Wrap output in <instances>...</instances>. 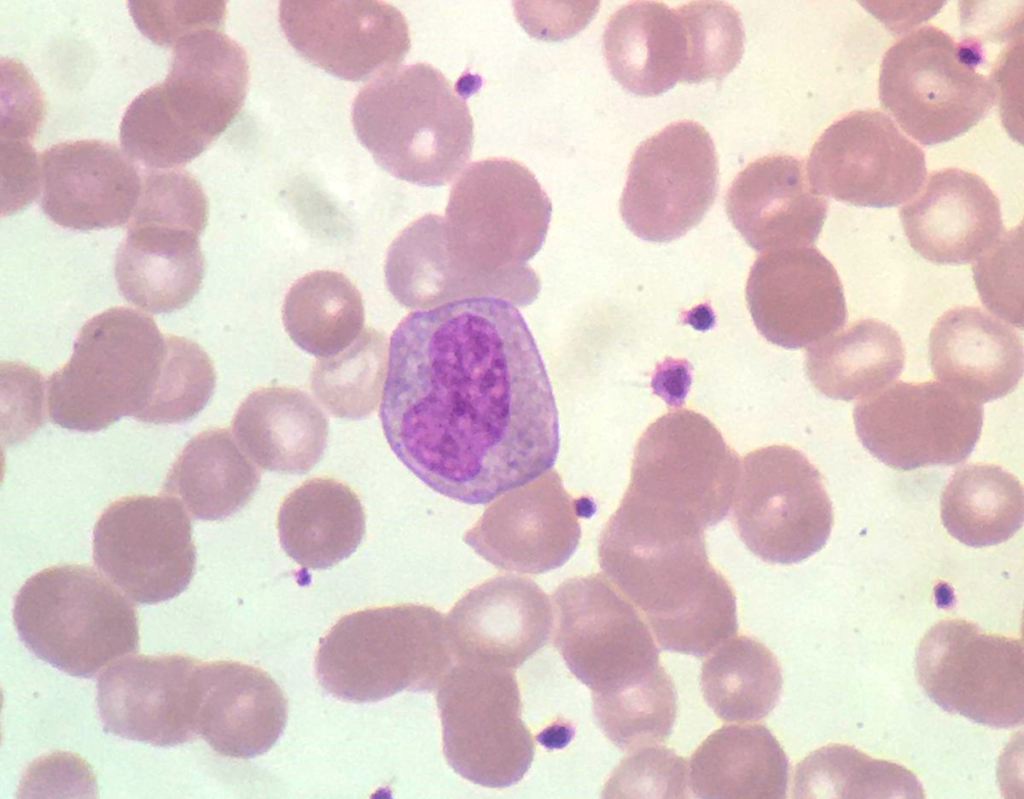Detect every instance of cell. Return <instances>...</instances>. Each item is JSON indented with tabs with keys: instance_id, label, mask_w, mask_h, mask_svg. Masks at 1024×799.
<instances>
[{
	"instance_id": "f6af8a7d",
	"label": "cell",
	"mask_w": 1024,
	"mask_h": 799,
	"mask_svg": "<svg viewBox=\"0 0 1024 799\" xmlns=\"http://www.w3.org/2000/svg\"><path fill=\"white\" fill-rule=\"evenodd\" d=\"M688 768L673 750L648 745L631 751L614 770L604 797L687 798Z\"/></svg>"
},
{
	"instance_id": "ab89813d",
	"label": "cell",
	"mask_w": 1024,
	"mask_h": 799,
	"mask_svg": "<svg viewBox=\"0 0 1024 799\" xmlns=\"http://www.w3.org/2000/svg\"><path fill=\"white\" fill-rule=\"evenodd\" d=\"M605 736L625 751L665 742L677 713L675 685L662 666L615 689L592 695Z\"/></svg>"
},
{
	"instance_id": "484cf974",
	"label": "cell",
	"mask_w": 1024,
	"mask_h": 799,
	"mask_svg": "<svg viewBox=\"0 0 1024 799\" xmlns=\"http://www.w3.org/2000/svg\"><path fill=\"white\" fill-rule=\"evenodd\" d=\"M910 246L936 264L976 260L1005 232L1000 201L977 174L934 171L899 211Z\"/></svg>"
},
{
	"instance_id": "ee69618b",
	"label": "cell",
	"mask_w": 1024,
	"mask_h": 799,
	"mask_svg": "<svg viewBox=\"0 0 1024 799\" xmlns=\"http://www.w3.org/2000/svg\"><path fill=\"white\" fill-rule=\"evenodd\" d=\"M130 221L181 226L201 234L208 221V199L188 171L153 170L143 180Z\"/></svg>"
},
{
	"instance_id": "603a6c76",
	"label": "cell",
	"mask_w": 1024,
	"mask_h": 799,
	"mask_svg": "<svg viewBox=\"0 0 1024 799\" xmlns=\"http://www.w3.org/2000/svg\"><path fill=\"white\" fill-rule=\"evenodd\" d=\"M40 156L44 214L75 230L107 229L130 221L142 179L134 160L97 139L61 142Z\"/></svg>"
},
{
	"instance_id": "74e56055",
	"label": "cell",
	"mask_w": 1024,
	"mask_h": 799,
	"mask_svg": "<svg viewBox=\"0 0 1024 799\" xmlns=\"http://www.w3.org/2000/svg\"><path fill=\"white\" fill-rule=\"evenodd\" d=\"M712 652L701 668L706 704L727 722L766 717L777 705L783 685L776 656L744 635L728 639Z\"/></svg>"
},
{
	"instance_id": "1f68e13d",
	"label": "cell",
	"mask_w": 1024,
	"mask_h": 799,
	"mask_svg": "<svg viewBox=\"0 0 1024 799\" xmlns=\"http://www.w3.org/2000/svg\"><path fill=\"white\" fill-rule=\"evenodd\" d=\"M789 762L762 724L724 725L693 753L688 784L697 798L784 799Z\"/></svg>"
},
{
	"instance_id": "4fadbf2b",
	"label": "cell",
	"mask_w": 1024,
	"mask_h": 799,
	"mask_svg": "<svg viewBox=\"0 0 1024 799\" xmlns=\"http://www.w3.org/2000/svg\"><path fill=\"white\" fill-rule=\"evenodd\" d=\"M915 674L924 693L951 714L996 729L1023 724L1021 639L964 619L941 620L920 640Z\"/></svg>"
},
{
	"instance_id": "c3c4849f",
	"label": "cell",
	"mask_w": 1024,
	"mask_h": 799,
	"mask_svg": "<svg viewBox=\"0 0 1024 799\" xmlns=\"http://www.w3.org/2000/svg\"><path fill=\"white\" fill-rule=\"evenodd\" d=\"M45 110L44 95L25 66L2 59L1 140L33 141Z\"/></svg>"
},
{
	"instance_id": "bcb514c9",
	"label": "cell",
	"mask_w": 1024,
	"mask_h": 799,
	"mask_svg": "<svg viewBox=\"0 0 1024 799\" xmlns=\"http://www.w3.org/2000/svg\"><path fill=\"white\" fill-rule=\"evenodd\" d=\"M972 269L982 303L1022 329V226L1005 230Z\"/></svg>"
},
{
	"instance_id": "f546056e",
	"label": "cell",
	"mask_w": 1024,
	"mask_h": 799,
	"mask_svg": "<svg viewBox=\"0 0 1024 799\" xmlns=\"http://www.w3.org/2000/svg\"><path fill=\"white\" fill-rule=\"evenodd\" d=\"M199 233L155 222H129L115 257L120 294L149 313H171L188 305L205 273Z\"/></svg>"
},
{
	"instance_id": "ba28073f",
	"label": "cell",
	"mask_w": 1024,
	"mask_h": 799,
	"mask_svg": "<svg viewBox=\"0 0 1024 799\" xmlns=\"http://www.w3.org/2000/svg\"><path fill=\"white\" fill-rule=\"evenodd\" d=\"M983 56L975 41L957 42L935 26L918 28L883 56L881 105L919 143L948 142L978 124L997 100L995 80L980 71Z\"/></svg>"
},
{
	"instance_id": "cb8c5ba5",
	"label": "cell",
	"mask_w": 1024,
	"mask_h": 799,
	"mask_svg": "<svg viewBox=\"0 0 1024 799\" xmlns=\"http://www.w3.org/2000/svg\"><path fill=\"white\" fill-rule=\"evenodd\" d=\"M549 597L531 579L491 578L451 609L446 628L455 663L517 669L549 640Z\"/></svg>"
},
{
	"instance_id": "e0dca14e",
	"label": "cell",
	"mask_w": 1024,
	"mask_h": 799,
	"mask_svg": "<svg viewBox=\"0 0 1024 799\" xmlns=\"http://www.w3.org/2000/svg\"><path fill=\"white\" fill-rule=\"evenodd\" d=\"M553 604L554 645L592 695L661 666L647 625L603 575L565 580L555 590Z\"/></svg>"
},
{
	"instance_id": "f1b7e54d",
	"label": "cell",
	"mask_w": 1024,
	"mask_h": 799,
	"mask_svg": "<svg viewBox=\"0 0 1024 799\" xmlns=\"http://www.w3.org/2000/svg\"><path fill=\"white\" fill-rule=\"evenodd\" d=\"M603 52L613 78L642 97L688 83L689 36L681 6L634 1L619 8L603 33Z\"/></svg>"
},
{
	"instance_id": "60d3db41",
	"label": "cell",
	"mask_w": 1024,
	"mask_h": 799,
	"mask_svg": "<svg viewBox=\"0 0 1024 799\" xmlns=\"http://www.w3.org/2000/svg\"><path fill=\"white\" fill-rule=\"evenodd\" d=\"M388 359L384 335L370 327L363 329L345 350L316 362L311 376L313 395L336 418L368 417L383 394Z\"/></svg>"
},
{
	"instance_id": "2e32d148",
	"label": "cell",
	"mask_w": 1024,
	"mask_h": 799,
	"mask_svg": "<svg viewBox=\"0 0 1024 799\" xmlns=\"http://www.w3.org/2000/svg\"><path fill=\"white\" fill-rule=\"evenodd\" d=\"M92 549L97 568L139 604L178 596L196 569L191 521L168 495H132L111 503L95 524Z\"/></svg>"
},
{
	"instance_id": "ffe728a7",
	"label": "cell",
	"mask_w": 1024,
	"mask_h": 799,
	"mask_svg": "<svg viewBox=\"0 0 1024 799\" xmlns=\"http://www.w3.org/2000/svg\"><path fill=\"white\" fill-rule=\"evenodd\" d=\"M279 23L298 54L347 81L397 68L411 47L405 17L383 1H282Z\"/></svg>"
},
{
	"instance_id": "8992f818",
	"label": "cell",
	"mask_w": 1024,
	"mask_h": 799,
	"mask_svg": "<svg viewBox=\"0 0 1024 799\" xmlns=\"http://www.w3.org/2000/svg\"><path fill=\"white\" fill-rule=\"evenodd\" d=\"M166 334L130 307L109 308L80 329L70 359L47 380L51 421L95 432L124 416L142 421L160 377Z\"/></svg>"
},
{
	"instance_id": "e575fe53",
	"label": "cell",
	"mask_w": 1024,
	"mask_h": 799,
	"mask_svg": "<svg viewBox=\"0 0 1024 799\" xmlns=\"http://www.w3.org/2000/svg\"><path fill=\"white\" fill-rule=\"evenodd\" d=\"M905 350L889 324L868 318L811 345L805 372L823 395L843 401L864 399L897 379L904 368Z\"/></svg>"
},
{
	"instance_id": "d590c367",
	"label": "cell",
	"mask_w": 1024,
	"mask_h": 799,
	"mask_svg": "<svg viewBox=\"0 0 1024 799\" xmlns=\"http://www.w3.org/2000/svg\"><path fill=\"white\" fill-rule=\"evenodd\" d=\"M940 515L947 532L961 543L974 548L998 545L1022 527V484L996 464L965 465L944 488Z\"/></svg>"
},
{
	"instance_id": "9a60e30c",
	"label": "cell",
	"mask_w": 1024,
	"mask_h": 799,
	"mask_svg": "<svg viewBox=\"0 0 1024 799\" xmlns=\"http://www.w3.org/2000/svg\"><path fill=\"white\" fill-rule=\"evenodd\" d=\"M862 445L880 462L910 471L967 459L982 431L983 408L937 381H898L853 410Z\"/></svg>"
},
{
	"instance_id": "d6986e66",
	"label": "cell",
	"mask_w": 1024,
	"mask_h": 799,
	"mask_svg": "<svg viewBox=\"0 0 1024 799\" xmlns=\"http://www.w3.org/2000/svg\"><path fill=\"white\" fill-rule=\"evenodd\" d=\"M201 662L184 654L116 660L98 678L103 729L159 747L193 741L199 735Z\"/></svg>"
},
{
	"instance_id": "7402d4cb",
	"label": "cell",
	"mask_w": 1024,
	"mask_h": 799,
	"mask_svg": "<svg viewBox=\"0 0 1024 799\" xmlns=\"http://www.w3.org/2000/svg\"><path fill=\"white\" fill-rule=\"evenodd\" d=\"M580 538L576 502L549 469L492 502L464 542L499 569L541 574L566 563Z\"/></svg>"
},
{
	"instance_id": "5b68a950",
	"label": "cell",
	"mask_w": 1024,
	"mask_h": 799,
	"mask_svg": "<svg viewBox=\"0 0 1024 799\" xmlns=\"http://www.w3.org/2000/svg\"><path fill=\"white\" fill-rule=\"evenodd\" d=\"M454 663L444 615L405 603L343 616L320 639L315 670L330 695L362 704L431 692Z\"/></svg>"
},
{
	"instance_id": "7c38bea8",
	"label": "cell",
	"mask_w": 1024,
	"mask_h": 799,
	"mask_svg": "<svg viewBox=\"0 0 1024 799\" xmlns=\"http://www.w3.org/2000/svg\"><path fill=\"white\" fill-rule=\"evenodd\" d=\"M732 505L742 542L773 564L799 563L819 552L834 524L821 473L789 445H769L744 456Z\"/></svg>"
},
{
	"instance_id": "30bf717a",
	"label": "cell",
	"mask_w": 1024,
	"mask_h": 799,
	"mask_svg": "<svg viewBox=\"0 0 1024 799\" xmlns=\"http://www.w3.org/2000/svg\"><path fill=\"white\" fill-rule=\"evenodd\" d=\"M436 701L443 754L457 774L488 788L509 787L524 777L535 745L512 669L454 663Z\"/></svg>"
},
{
	"instance_id": "277c9868",
	"label": "cell",
	"mask_w": 1024,
	"mask_h": 799,
	"mask_svg": "<svg viewBox=\"0 0 1024 799\" xmlns=\"http://www.w3.org/2000/svg\"><path fill=\"white\" fill-rule=\"evenodd\" d=\"M351 119L381 168L420 186L451 182L472 152L473 119L465 99L426 63L383 72L363 86Z\"/></svg>"
},
{
	"instance_id": "ac0fdd59",
	"label": "cell",
	"mask_w": 1024,
	"mask_h": 799,
	"mask_svg": "<svg viewBox=\"0 0 1024 799\" xmlns=\"http://www.w3.org/2000/svg\"><path fill=\"white\" fill-rule=\"evenodd\" d=\"M822 196L860 207L890 208L908 202L927 174L923 150L877 109L852 111L828 126L806 166Z\"/></svg>"
},
{
	"instance_id": "52a82bcc",
	"label": "cell",
	"mask_w": 1024,
	"mask_h": 799,
	"mask_svg": "<svg viewBox=\"0 0 1024 799\" xmlns=\"http://www.w3.org/2000/svg\"><path fill=\"white\" fill-rule=\"evenodd\" d=\"M13 620L28 650L78 678L139 650L134 605L85 565H55L30 577L15 598Z\"/></svg>"
},
{
	"instance_id": "836d02e7",
	"label": "cell",
	"mask_w": 1024,
	"mask_h": 799,
	"mask_svg": "<svg viewBox=\"0 0 1024 799\" xmlns=\"http://www.w3.org/2000/svg\"><path fill=\"white\" fill-rule=\"evenodd\" d=\"M260 473L225 428L194 436L172 465L162 490L196 519L223 520L242 509L258 489Z\"/></svg>"
},
{
	"instance_id": "6da1fadb",
	"label": "cell",
	"mask_w": 1024,
	"mask_h": 799,
	"mask_svg": "<svg viewBox=\"0 0 1024 799\" xmlns=\"http://www.w3.org/2000/svg\"><path fill=\"white\" fill-rule=\"evenodd\" d=\"M386 440L434 491L486 504L549 470L559 419L519 310L470 297L410 313L391 336L380 405Z\"/></svg>"
},
{
	"instance_id": "7a4b0ae2",
	"label": "cell",
	"mask_w": 1024,
	"mask_h": 799,
	"mask_svg": "<svg viewBox=\"0 0 1024 799\" xmlns=\"http://www.w3.org/2000/svg\"><path fill=\"white\" fill-rule=\"evenodd\" d=\"M702 528L620 502L598 545L605 577L645 615L664 650L705 657L738 631L736 597Z\"/></svg>"
},
{
	"instance_id": "7dc6e473",
	"label": "cell",
	"mask_w": 1024,
	"mask_h": 799,
	"mask_svg": "<svg viewBox=\"0 0 1024 799\" xmlns=\"http://www.w3.org/2000/svg\"><path fill=\"white\" fill-rule=\"evenodd\" d=\"M128 5L142 34L162 47H174L204 28L222 29L227 16L223 1H131Z\"/></svg>"
},
{
	"instance_id": "8fae6325",
	"label": "cell",
	"mask_w": 1024,
	"mask_h": 799,
	"mask_svg": "<svg viewBox=\"0 0 1024 799\" xmlns=\"http://www.w3.org/2000/svg\"><path fill=\"white\" fill-rule=\"evenodd\" d=\"M740 469L739 456L707 417L677 409L640 437L626 491L706 529L728 515Z\"/></svg>"
},
{
	"instance_id": "d6a6232c",
	"label": "cell",
	"mask_w": 1024,
	"mask_h": 799,
	"mask_svg": "<svg viewBox=\"0 0 1024 799\" xmlns=\"http://www.w3.org/2000/svg\"><path fill=\"white\" fill-rule=\"evenodd\" d=\"M366 517L358 495L334 478H313L290 492L277 514L279 542L303 568L327 569L360 545Z\"/></svg>"
},
{
	"instance_id": "9c48e42d",
	"label": "cell",
	"mask_w": 1024,
	"mask_h": 799,
	"mask_svg": "<svg viewBox=\"0 0 1024 799\" xmlns=\"http://www.w3.org/2000/svg\"><path fill=\"white\" fill-rule=\"evenodd\" d=\"M249 77L244 48L222 29L204 28L176 43L165 80L131 104L153 137L189 163L239 114Z\"/></svg>"
},
{
	"instance_id": "3957f363",
	"label": "cell",
	"mask_w": 1024,
	"mask_h": 799,
	"mask_svg": "<svg viewBox=\"0 0 1024 799\" xmlns=\"http://www.w3.org/2000/svg\"><path fill=\"white\" fill-rule=\"evenodd\" d=\"M551 212L523 164L499 157L470 164L454 183L437 229L440 300L485 296L531 304L540 283L526 262L541 248Z\"/></svg>"
},
{
	"instance_id": "4316f807",
	"label": "cell",
	"mask_w": 1024,
	"mask_h": 799,
	"mask_svg": "<svg viewBox=\"0 0 1024 799\" xmlns=\"http://www.w3.org/2000/svg\"><path fill=\"white\" fill-rule=\"evenodd\" d=\"M288 701L259 667L233 660L201 662L198 733L220 755L250 759L282 735Z\"/></svg>"
},
{
	"instance_id": "83f0119b",
	"label": "cell",
	"mask_w": 1024,
	"mask_h": 799,
	"mask_svg": "<svg viewBox=\"0 0 1024 799\" xmlns=\"http://www.w3.org/2000/svg\"><path fill=\"white\" fill-rule=\"evenodd\" d=\"M929 360L942 383L985 403L1017 387L1023 375V342L1011 326L985 310L954 307L931 329Z\"/></svg>"
},
{
	"instance_id": "5bb4252c",
	"label": "cell",
	"mask_w": 1024,
	"mask_h": 799,
	"mask_svg": "<svg viewBox=\"0 0 1024 799\" xmlns=\"http://www.w3.org/2000/svg\"><path fill=\"white\" fill-rule=\"evenodd\" d=\"M718 190L719 164L711 136L699 123L681 120L635 150L620 214L638 238L670 242L702 221Z\"/></svg>"
},
{
	"instance_id": "b9f144b4",
	"label": "cell",
	"mask_w": 1024,
	"mask_h": 799,
	"mask_svg": "<svg viewBox=\"0 0 1024 799\" xmlns=\"http://www.w3.org/2000/svg\"><path fill=\"white\" fill-rule=\"evenodd\" d=\"M166 355L153 397L142 422L188 421L207 405L216 385L213 362L190 339L166 334Z\"/></svg>"
},
{
	"instance_id": "d4e9b609",
	"label": "cell",
	"mask_w": 1024,
	"mask_h": 799,
	"mask_svg": "<svg viewBox=\"0 0 1024 799\" xmlns=\"http://www.w3.org/2000/svg\"><path fill=\"white\" fill-rule=\"evenodd\" d=\"M726 214L757 252L813 246L824 225L827 199L810 185L801 159L768 154L749 163L732 181Z\"/></svg>"
},
{
	"instance_id": "44dd1931",
	"label": "cell",
	"mask_w": 1024,
	"mask_h": 799,
	"mask_svg": "<svg viewBox=\"0 0 1024 799\" xmlns=\"http://www.w3.org/2000/svg\"><path fill=\"white\" fill-rule=\"evenodd\" d=\"M746 301L759 333L785 349L810 347L841 329L847 318L838 273L814 246L760 255L749 273Z\"/></svg>"
},
{
	"instance_id": "f35d334b",
	"label": "cell",
	"mask_w": 1024,
	"mask_h": 799,
	"mask_svg": "<svg viewBox=\"0 0 1024 799\" xmlns=\"http://www.w3.org/2000/svg\"><path fill=\"white\" fill-rule=\"evenodd\" d=\"M794 798H924L917 776L844 744L821 747L795 767Z\"/></svg>"
},
{
	"instance_id": "8d00e7d4",
	"label": "cell",
	"mask_w": 1024,
	"mask_h": 799,
	"mask_svg": "<svg viewBox=\"0 0 1024 799\" xmlns=\"http://www.w3.org/2000/svg\"><path fill=\"white\" fill-rule=\"evenodd\" d=\"M282 319L289 337L301 349L319 359L334 356L363 331L362 296L344 274L318 270L291 286Z\"/></svg>"
},
{
	"instance_id": "681fc988",
	"label": "cell",
	"mask_w": 1024,
	"mask_h": 799,
	"mask_svg": "<svg viewBox=\"0 0 1024 799\" xmlns=\"http://www.w3.org/2000/svg\"><path fill=\"white\" fill-rule=\"evenodd\" d=\"M41 191L40 156L30 141L1 140V215H12Z\"/></svg>"
},
{
	"instance_id": "7bdbcfd3",
	"label": "cell",
	"mask_w": 1024,
	"mask_h": 799,
	"mask_svg": "<svg viewBox=\"0 0 1024 799\" xmlns=\"http://www.w3.org/2000/svg\"><path fill=\"white\" fill-rule=\"evenodd\" d=\"M689 36V84L721 80L740 62L745 31L739 12L723 1L681 5Z\"/></svg>"
},
{
	"instance_id": "4dcf8cb0",
	"label": "cell",
	"mask_w": 1024,
	"mask_h": 799,
	"mask_svg": "<svg viewBox=\"0 0 1024 799\" xmlns=\"http://www.w3.org/2000/svg\"><path fill=\"white\" fill-rule=\"evenodd\" d=\"M233 433L246 455L268 471L303 474L322 458L329 423L304 391L285 386L258 389L238 407Z\"/></svg>"
}]
</instances>
